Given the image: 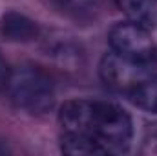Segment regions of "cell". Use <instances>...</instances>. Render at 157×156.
<instances>
[{"label": "cell", "mask_w": 157, "mask_h": 156, "mask_svg": "<svg viewBox=\"0 0 157 156\" xmlns=\"http://www.w3.org/2000/svg\"><path fill=\"white\" fill-rule=\"evenodd\" d=\"M4 33L13 40H29L37 35V26L35 22H31L29 18L17 15V13H9L4 17Z\"/></svg>", "instance_id": "52a82bcc"}, {"label": "cell", "mask_w": 157, "mask_h": 156, "mask_svg": "<svg viewBox=\"0 0 157 156\" xmlns=\"http://www.w3.org/2000/svg\"><path fill=\"white\" fill-rule=\"evenodd\" d=\"M119 9L128 20L139 22L146 28L157 26V0H115Z\"/></svg>", "instance_id": "5b68a950"}, {"label": "cell", "mask_w": 157, "mask_h": 156, "mask_svg": "<svg viewBox=\"0 0 157 156\" xmlns=\"http://www.w3.org/2000/svg\"><path fill=\"white\" fill-rule=\"evenodd\" d=\"M110 48L121 57L137 61V63H154L157 59V48L152 39V33L146 26L124 20L117 22L110 30Z\"/></svg>", "instance_id": "3957f363"}, {"label": "cell", "mask_w": 157, "mask_h": 156, "mask_svg": "<svg viewBox=\"0 0 157 156\" xmlns=\"http://www.w3.org/2000/svg\"><path fill=\"white\" fill-rule=\"evenodd\" d=\"M7 94L17 109L29 114H42L51 109L55 101V83L40 66L22 64L9 72Z\"/></svg>", "instance_id": "6da1fadb"}, {"label": "cell", "mask_w": 157, "mask_h": 156, "mask_svg": "<svg viewBox=\"0 0 157 156\" xmlns=\"http://www.w3.org/2000/svg\"><path fill=\"white\" fill-rule=\"evenodd\" d=\"M97 0H59V4L64 7V9H70V11H82V9H88L91 6H95Z\"/></svg>", "instance_id": "9c48e42d"}, {"label": "cell", "mask_w": 157, "mask_h": 156, "mask_svg": "<svg viewBox=\"0 0 157 156\" xmlns=\"http://www.w3.org/2000/svg\"><path fill=\"white\" fill-rule=\"evenodd\" d=\"M99 74L102 83L121 94H126L141 81L152 74H157V59L154 63H137L117 53H106L101 61Z\"/></svg>", "instance_id": "277c9868"}, {"label": "cell", "mask_w": 157, "mask_h": 156, "mask_svg": "<svg viewBox=\"0 0 157 156\" xmlns=\"http://www.w3.org/2000/svg\"><path fill=\"white\" fill-rule=\"evenodd\" d=\"M132 134V117L122 107L110 101H93L90 119V138L101 147L102 154L126 151Z\"/></svg>", "instance_id": "7a4b0ae2"}, {"label": "cell", "mask_w": 157, "mask_h": 156, "mask_svg": "<svg viewBox=\"0 0 157 156\" xmlns=\"http://www.w3.org/2000/svg\"><path fill=\"white\" fill-rule=\"evenodd\" d=\"M9 68H7V63L4 61V57L0 55V92L6 88V84H7V79H9Z\"/></svg>", "instance_id": "30bf717a"}, {"label": "cell", "mask_w": 157, "mask_h": 156, "mask_svg": "<svg viewBox=\"0 0 157 156\" xmlns=\"http://www.w3.org/2000/svg\"><path fill=\"white\" fill-rule=\"evenodd\" d=\"M128 97L137 109L157 114V74L144 77L137 86H133L128 92Z\"/></svg>", "instance_id": "8992f818"}, {"label": "cell", "mask_w": 157, "mask_h": 156, "mask_svg": "<svg viewBox=\"0 0 157 156\" xmlns=\"http://www.w3.org/2000/svg\"><path fill=\"white\" fill-rule=\"evenodd\" d=\"M62 153L71 156L82 154H102L101 147L88 140V138H78V136H62Z\"/></svg>", "instance_id": "ba28073f"}]
</instances>
